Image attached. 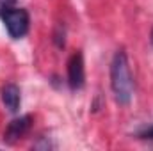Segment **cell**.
<instances>
[{
    "label": "cell",
    "instance_id": "obj_1",
    "mask_svg": "<svg viewBox=\"0 0 153 151\" xmlns=\"http://www.w3.org/2000/svg\"><path fill=\"white\" fill-rule=\"evenodd\" d=\"M111 89L119 105H130L134 96V78L130 73L126 53L123 50L116 52L111 62Z\"/></svg>",
    "mask_w": 153,
    "mask_h": 151
},
{
    "label": "cell",
    "instance_id": "obj_2",
    "mask_svg": "<svg viewBox=\"0 0 153 151\" xmlns=\"http://www.w3.org/2000/svg\"><path fill=\"white\" fill-rule=\"evenodd\" d=\"M4 27L7 30V34L13 39H20L23 38L29 32V25H30V18L27 9L23 7H9L0 14Z\"/></svg>",
    "mask_w": 153,
    "mask_h": 151
},
{
    "label": "cell",
    "instance_id": "obj_3",
    "mask_svg": "<svg viewBox=\"0 0 153 151\" xmlns=\"http://www.w3.org/2000/svg\"><path fill=\"white\" fill-rule=\"evenodd\" d=\"M85 84V68H84V55L82 52H75L68 59V85L71 91L82 89Z\"/></svg>",
    "mask_w": 153,
    "mask_h": 151
},
{
    "label": "cell",
    "instance_id": "obj_4",
    "mask_svg": "<svg viewBox=\"0 0 153 151\" xmlns=\"http://www.w3.org/2000/svg\"><path fill=\"white\" fill-rule=\"evenodd\" d=\"M32 126V115H22V117H16L13 119L7 128H5V133H4V142L7 144H14L16 141H20Z\"/></svg>",
    "mask_w": 153,
    "mask_h": 151
},
{
    "label": "cell",
    "instance_id": "obj_5",
    "mask_svg": "<svg viewBox=\"0 0 153 151\" xmlns=\"http://www.w3.org/2000/svg\"><path fill=\"white\" fill-rule=\"evenodd\" d=\"M2 103L9 112L16 114L20 110V103H22V94H20V87L16 84H7L2 87Z\"/></svg>",
    "mask_w": 153,
    "mask_h": 151
},
{
    "label": "cell",
    "instance_id": "obj_6",
    "mask_svg": "<svg viewBox=\"0 0 153 151\" xmlns=\"http://www.w3.org/2000/svg\"><path fill=\"white\" fill-rule=\"evenodd\" d=\"M53 43L57 48H64V44H66V32L61 25H57L53 30Z\"/></svg>",
    "mask_w": 153,
    "mask_h": 151
},
{
    "label": "cell",
    "instance_id": "obj_7",
    "mask_svg": "<svg viewBox=\"0 0 153 151\" xmlns=\"http://www.w3.org/2000/svg\"><path fill=\"white\" fill-rule=\"evenodd\" d=\"M137 137H139V139H143V141H153V126L141 130V132L137 133Z\"/></svg>",
    "mask_w": 153,
    "mask_h": 151
},
{
    "label": "cell",
    "instance_id": "obj_8",
    "mask_svg": "<svg viewBox=\"0 0 153 151\" xmlns=\"http://www.w3.org/2000/svg\"><path fill=\"white\" fill-rule=\"evenodd\" d=\"M16 4V0H0V14L5 11V9H9V7H13Z\"/></svg>",
    "mask_w": 153,
    "mask_h": 151
},
{
    "label": "cell",
    "instance_id": "obj_9",
    "mask_svg": "<svg viewBox=\"0 0 153 151\" xmlns=\"http://www.w3.org/2000/svg\"><path fill=\"white\" fill-rule=\"evenodd\" d=\"M150 43H152V46H153V29H152V32H150Z\"/></svg>",
    "mask_w": 153,
    "mask_h": 151
}]
</instances>
